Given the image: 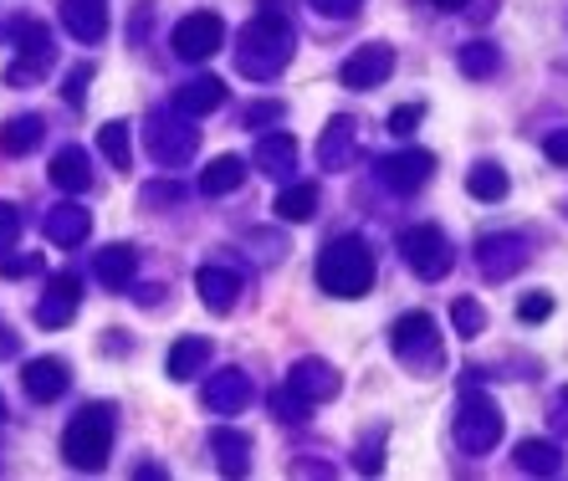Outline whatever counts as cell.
Here are the masks:
<instances>
[{"instance_id":"cell-48","label":"cell","mask_w":568,"mask_h":481,"mask_svg":"<svg viewBox=\"0 0 568 481\" xmlns=\"http://www.w3.org/2000/svg\"><path fill=\"white\" fill-rule=\"evenodd\" d=\"M0 426H6V400H0Z\"/></svg>"},{"instance_id":"cell-9","label":"cell","mask_w":568,"mask_h":481,"mask_svg":"<svg viewBox=\"0 0 568 481\" xmlns=\"http://www.w3.org/2000/svg\"><path fill=\"white\" fill-rule=\"evenodd\" d=\"M170 47L185 57V62H211V57L225 47V21H221L215 11L185 16V21L170 31Z\"/></svg>"},{"instance_id":"cell-33","label":"cell","mask_w":568,"mask_h":481,"mask_svg":"<svg viewBox=\"0 0 568 481\" xmlns=\"http://www.w3.org/2000/svg\"><path fill=\"white\" fill-rule=\"evenodd\" d=\"M98 149H103V160L113 164V170H129V160H133L129 123H103V129H98Z\"/></svg>"},{"instance_id":"cell-7","label":"cell","mask_w":568,"mask_h":481,"mask_svg":"<svg viewBox=\"0 0 568 481\" xmlns=\"http://www.w3.org/2000/svg\"><path fill=\"white\" fill-rule=\"evenodd\" d=\"M149 160L164 164V170H180V164L195 160V149H200V129H190V119L174 108V113H159L154 123H149Z\"/></svg>"},{"instance_id":"cell-5","label":"cell","mask_w":568,"mask_h":481,"mask_svg":"<svg viewBox=\"0 0 568 481\" xmlns=\"http://www.w3.org/2000/svg\"><path fill=\"white\" fill-rule=\"evenodd\" d=\"M450 436H456V451L462 456H487L491 446L503 441V410H497V400L481 395V389H466L462 405H456Z\"/></svg>"},{"instance_id":"cell-1","label":"cell","mask_w":568,"mask_h":481,"mask_svg":"<svg viewBox=\"0 0 568 481\" xmlns=\"http://www.w3.org/2000/svg\"><path fill=\"white\" fill-rule=\"evenodd\" d=\"M292 47H297V31H292L287 11H282L277 0H266L256 21H246L236 37V68L241 78L252 82H272L282 68L292 62Z\"/></svg>"},{"instance_id":"cell-42","label":"cell","mask_w":568,"mask_h":481,"mask_svg":"<svg viewBox=\"0 0 568 481\" xmlns=\"http://www.w3.org/2000/svg\"><path fill=\"white\" fill-rule=\"evenodd\" d=\"M277 119H282V103H252L246 113H241L246 129H262V123H277Z\"/></svg>"},{"instance_id":"cell-36","label":"cell","mask_w":568,"mask_h":481,"mask_svg":"<svg viewBox=\"0 0 568 481\" xmlns=\"http://www.w3.org/2000/svg\"><path fill=\"white\" fill-rule=\"evenodd\" d=\"M88 82H93V62H82V68H72L67 72V88H62V98L72 108H82L88 103Z\"/></svg>"},{"instance_id":"cell-39","label":"cell","mask_w":568,"mask_h":481,"mask_svg":"<svg viewBox=\"0 0 568 481\" xmlns=\"http://www.w3.org/2000/svg\"><path fill=\"white\" fill-rule=\"evenodd\" d=\"M307 6H313L317 16H328V21H354L364 0H307Z\"/></svg>"},{"instance_id":"cell-2","label":"cell","mask_w":568,"mask_h":481,"mask_svg":"<svg viewBox=\"0 0 568 481\" xmlns=\"http://www.w3.org/2000/svg\"><path fill=\"white\" fill-rule=\"evenodd\" d=\"M317 287L328 297H364L374 287V252L369 240L358 236H338L317 252Z\"/></svg>"},{"instance_id":"cell-19","label":"cell","mask_w":568,"mask_h":481,"mask_svg":"<svg viewBox=\"0 0 568 481\" xmlns=\"http://www.w3.org/2000/svg\"><path fill=\"white\" fill-rule=\"evenodd\" d=\"M88 231H93V215L82 211V205H52V211L41 215V236L52 240V246H82L88 240Z\"/></svg>"},{"instance_id":"cell-16","label":"cell","mask_w":568,"mask_h":481,"mask_svg":"<svg viewBox=\"0 0 568 481\" xmlns=\"http://www.w3.org/2000/svg\"><path fill=\"white\" fill-rule=\"evenodd\" d=\"M21 385H27V395L37 405H52L72 389V375H67L62 359H27L21 364Z\"/></svg>"},{"instance_id":"cell-32","label":"cell","mask_w":568,"mask_h":481,"mask_svg":"<svg viewBox=\"0 0 568 481\" xmlns=\"http://www.w3.org/2000/svg\"><path fill=\"white\" fill-rule=\"evenodd\" d=\"M456 62H462L466 78H491V72L503 68V52L491 41H466L462 52H456Z\"/></svg>"},{"instance_id":"cell-44","label":"cell","mask_w":568,"mask_h":481,"mask_svg":"<svg viewBox=\"0 0 568 481\" xmlns=\"http://www.w3.org/2000/svg\"><path fill=\"white\" fill-rule=\"evenodd\" d=\"M542 154L554 164H568V129H554V134L542 139Z\"/></svg>"},{"instance_id":"cell-10","label":"cell","mask_w":568,"mask_h":481,"mask_svg":"<svg viewBox=\"0 0 568 481\" xmlns=\"http://www.w3.org/2000/svg\"><path fill=\"white\" fill-rule=\"evenodd\" d=\"M430 174H436V154L430 149H399V154H384L379 160V180L395 195H415Z\"/></svg>"},{"instance_id":"cell-46","label":"cell","mask_w":568,"mask_h":481,"mask_svg":"<svg viewBox=\"0 0 568 481\" xmlns=\"http://www.w3.org/2000/svg\"><path fill=\"white\" fill-rule=\"evenodd\" d=\"M379 446H384V436H374V446H364V451H358V471H379L384 467V456H379Z\"/></svg>"},{"instance_id":"cell-35","label":"cell","mask_w":568,"mask_h":481,"mask_svg":"<svg viewBox=\"0 0 568 481\" xmlns=\"http://www.w3.org/2000/svg\"><path fill=\"white\" fill-rule=\"evenodd\" d=\"M450 323H456V334L462 338L487 334V313H481V303H471V297H456V303H450Z\"/></svg>"},{"instance_id":"cell-23","label":"cell","mask_w":568,"mask_h":481,"mask_svg":"<svg viewBox=\"0 0 568 481\" xmlns=\"http://www.w3.org/2000/svg\"><path fill=\"white\" fill-rule=\"evenodd\" d=\"M52 185L67 190V195H82V190L93 185V160H88V149L67 144L52 154Z\"/></svg>"},{"instance_id":"cell-24","label":"cell","mask_w":568,"mask_h":481,"mask_svg":"<svg viewBox=\"0 0 568 481\" xmlns=\"http://www.w3.org/2000/svg\"><path fill=\"white\" fill-rule=\"evenodd\" d=\"M211 456H215V467H221L225 477H246V471H252V441L231 426L211 430Z\"/></svg>"},{"instance_id":"cell-8","label":"cell","mask_w":568,"mask_h":481,"mask_svg":"<svg viewBox=\"0 0 568 481\" xmlns=\"http://www.w3.org/2000/svg\"><path fill=\"white\" fill-rule=\"evenodd\" d=\"M399 256H405V267H410L420 282H440L450 272V262H456L440 226H410L399 236Z\"/></svg>"},{"instance_id":"cell-43","label":"cell","mask_w":568,"mask_h":481,"mask_svg":"<svg viewBox=\"0 0 568 481\" xmlns=\"http://www.w3.org/2000/svg\"><path fill=\"white\" fill-rule=\"evenodd\" d=\"M41 267V252H31V256H6L0 262V277H27V272H37Z\"/></svg>"},{"instance_id":"cell-34","label":"cell","mask_w":568,"mask_h":481,"mask_svg":"<svg viewBox=\"0 0 568 481\" xmlns=\"http://www.w3.org/2000/svg\"><path fill=\"white\" fill-rule=\"evenodd\" d=\"M313 410H317V405H307L303 395H297V389H287V385L272 395V415H277L282 426H307V420H313Z\"/></svg>"},{"instance_id":"cell-28","label":"cell","mask_w":568,"mask_h":481,"mask_svg":"<svg viewBox=\"0 0 568 481\" xmlns=\"http://www.w3.org/2000/svg\"><path fill=\"white\" fill-rule=\"evenodd\" d=\"M241 185H246V160H236V154H221L200 170V195H231Z\"/></svg>"},{"instance_id":"cell-22","label":"cell","mask_w":568,"mask_h":481,"mask_svg":"<svg viewBox=\"0 0 568 481\" xmlns=\"http://www.w3.org/2000/svg\"><path fill=\"white\" fill-rule=\"evenodd\" d=\"M93 277L103 282L108 293H123V287H133V277H139V252L133 246H103L98 252V262H93Z\"/></svg>"},{"instance_id":"cell-17","label":"cell","mask_w":568,"mask_h":481,"mask_svg":"<svg viewBox=\"0 0 568 481\" xmlns=\"http://www.w3.org/2000/svg\"><path fill=\"white\" fill-rule=\"evenodd\" d=\"M317 160H323V170H348L358 160V123L348 113L328 119V129L317 139Z\"/></svg>"},{"instance_id":"cell-29","label":"cell","mask_w":568,"mask_h":481,"mask_svg":"<svg viewBox=\"0 0 568 481\" xmlns=\"http://www.w3.org/2000/svg\"><path fill=\"white\" fill-rule=\"evenodd\" d=\"M517 471H528V477H558L564 471V451L554 441H517Z\"/></svg>"},{"instance_id":"cell-38","label":"cell","mask_w":568,"mask_h":481,"mask_svg":"<svg viewBox=\"0 0 568 481\" xmlns=\"http://www.w3.org/2000/svg\"><path fill=\"white\" fill-rule=\"evenodd\" d=\"M425 119V108L420 103H410V108H395V113H389V134L395 139H410L415 134V123Z\"/></svg>"},{"instance_id":"cell-4","label":"cell","mask_w":568,"mask_h":481,"mask_svg":"<svg viewBox=\"0 0 568 481\" xmlns=\"http://www.w3.org/2000/svg\"><path fill=\"white\" fill-rule=\"evenodd\" d=\"M389 354H395L410 375H436L440 359H446V344H440V328L430 313H405L389 328Z\"/></svg>"},{"instance_id":"cell-31","label":"cell","mask_w":568,"mask_h":481,"mask_svg":"<svg viewBox=\"0 0 568 481\" xmlns=\"http://www.w3.org/2000/svg\"><path fill=\"white\" fill-rule=\"evenodd\" d=\"M466 190H471V201H507V170L503 164H491V160H481V164H471V174H466Z\"/></svg>"},{"instance_id":"cell-45","label":"cell","mask_w":568,"mask_h":481,"mask_svg":"<svg viewBox=\"0 0 568 481\" xmlns=\"http://www.w3.org/2000/svg\"><path fill=\"white\" fill-rule=\"evenodd\" d=\"M548 420H554L558 436H568V385L554 395V405H548Z\"/></svg>"},{"instance_id":"cell-18","label":"cell","mask_w":568,"mask_h":481,"mask_svg":"<svg viewBox=\"0 0 568 481\" xmlns=\"http://www.w3.org/2000/svg\"><path fill=\"white\" fill-rule=\"evenodd\" d=\"M62 27L82 47H98L108 37V6L103 0H62Z\"/></svg>"},{"instance_id":"cell-25","label":"cell","mask_w":568,"mask_h":481,"mask_svg":"<svg viewBox=\"0 0 568 481\" xmlns=\"http://www.w3.org/2000/svg\"><path fill=\"white\" fill-rule=\"evenodd\" d=\"M41 139H47V123H41V113H16V119L0 123V154H11V160L31 154Z\"/></svg>"},{"instance_id":"cell-3","label":"cell","mask_w":568,"mask_h":481,"mask_svg":"<svg viewBox=\"0 0 568 481\" xmlns=\"http://www.w3.org/2000/svg\"><path fill=\"white\" fill-rule=\"evenodd\" d=\"M62 456L72 471L98 477L108 467V456H113V410L108 405H82L72 415V426L62 430Z\"/></svg>"},{"instance_id":"cell-13","label":"cell","mask_w":568,"mask_h":481,"mask_svg":"<svg viewBox=\"0 0 568 481\" xmlns=\"http://www.w3.org/2000/svg\"><path fill=\"white\" fill-rule=\"evenodd\" d=\"M78 303H82V277H78V272H57L52 287H47V293H41V303L31 308V318H37L41 328H67V323H72V313H78Z\"/></svg>"},{"instance_id":"cell-15","label":"cell","mask_w":568,"mask_h":481,"mask_svg":"<svg viewBox=\"0 0 568 481\" xmlns=\"http://www.w3.org/2000/svg\"><path fill=\"white\" fill-rule=\"evenodd\" d=\"M287 389H297L307 405H323L338 395V369L328 359H297L287 369Z\"/></svg>"},{"instance_id":"cell-14","label":"cell","mask_w":568,"mask_h":481,"mask_svg":"<svg viewBox=\"0 0 568 481\" xmlns=\"http://www.w3.org/2000/svg\"><path fill=\"white\" fill-rule=\"evenodd\" d=\"M389 72H395V52L374 41V47H358V52L348 57L344 72H338V82L354 88V93H369V88H384V82H389Z\"/></svg>"},{"instance_id":"cell-20","label":"cell","mask_w":568,"mask_h":481,"mask_svg":"<svg viewBox=\"0 0 568 481\" xmlns=\"http://www.w3.org/2000/svg\"><path fill=\"white\" fill-rule=\"evenodd\" d=\"M221 103H225V82L211 78V72H205V78H190L185 88H174V108H180L185 119H211Z\"/></svg>"},{"instance_id":"cell-6","label":"cell","mask_w":568,"mask_h":481,"mask_svg":"<svg viewBox=\"0 0 568 481\" xmlns=\"http://www.w3.org/2000/svg\"><path fill=\"white\" fill-rule=\"evenodd\" d=\"M11 37H16V62H11V72H6V82H11V88L41 82L47 72H52V62H57L52 31L41 27V21H16Z\"/></svg>"},{"instance_id":"cell-12","label":"cell","mask_w":568,"mask_h":481,"mask_svg":"<svg viewBox=\"0 0 568 481\" xmlns=\"http://www.w3.org/2000/svg\"><path fill=\"white\" fill-rule=\"evenodd\" d=\"M476 252H481V272L491 282H507L517 272L528 267V236H517V231H497V236H481L476 240Z\"/></svg>"},{"instance_id":"cell-37","label":"cell","mask_w":568,"mask_h":481,"mask_svg":"<svg viewBox=\"0 0 568 481\" xmlns=\"http://www.w3.org/2000/svg\"><path fill=\"white\" fill-rule=\"evenodd\" d=\"M180 201H185V190L174 185V180H154V185L144 190V205H149V211H159V205H180Z\"/></svg>"},{"instance_id":"cell-47","label":"cell","mask_w":568,"mask_h":481,"mask_svg":"<svg viewBox=\"0 0 568 481\" xmlns=\"http://www.w3.org/2000/svg\"><path fill=\"white\" fill-rule=\"evenodd\" d=\"M430 6H436V11H466V6H471V0H430Z\"/></svg>"},{"instance_id":"cell-30","label":"cell","mask_w":568,"mask_h":481,"mask_svg":"<svg viewBox=\"0 0 568 481\" xmlns=\"http://www.w3.org/2000/svg\"><path fill=\"white\" fill-rule=\"evenodd\" d=\"M277 221H292V226H303V221H313V211H317V185L313 180H303V185H287L277 195Z\"/></svg>"},{"instance_id":"cell-27","label":"cell","mask_w":568,"mask_h":481,"mask_svg":"<svg viewBox=\"0 0 568 481\" xmlns=\"http://www.w3.org/2000/svg\"><path fill=\"white\" fill-rule=\"evenodd\" d=\"M252 164L262 174H272V180H287V170L297 164V139L282 129V134H266L262 144H256V154H252Z\"/></svg>"},{"instance_id":"cell-40","label":"cell","mask_w":568,"mask_h":481,"mask_svg":"<svg viewBox=\"0 0 568 481\" xmlns=\"http://www.w3.org/2000/svg\"><path fill=\"white\" fill-rule=\"evenodd\" d=\"M16 236H21V211L11 201H0V252H11Z\"/></svg>"},{"instance_id":"cell-41","label":"cell","mask_w":568,"mask_h":481,"mask_svg":"<svg viewBox=\"0 0 568 481\" xmlns=\"http://www.w3.org/2000/svg\"><path fill=\"white\" fill-rule=\"evenodd\" d=\"M548 313H554V297H548V293H528L523 303H517V318H523V323H542Z\"/></svg>"},{"instance_id":"cell-11","label":"cell","mask_w":568,"mask_h":481,"mask_svg":"<svg viewBox=\"0 0 568 481\" xmlns=\"http://www.w3.org/2000/svg\"><path fill=\"white\" fill-rule=\"evenodd\" d=\"M252 395H256L252 375L231 364V369H215V375L205 379V389H200V405H205L211 415H241L246 405H252Z\"/></svg>"},{"instance_id":"cell-21","label":"cell","mask_w":568,"mask_h":481,"mask_svg":"<svg viewBox=\"0 0 568 481\" xmlns=\"http://www.w3.org/2000/svg\"><path fill=\"white\" fill-rule=\"evenodd\" d=\"M195 293L211 313H231L236 308V297H241V277L231 267H200L195 272Z\"/></svg>"},{"instance_id":"cell-26","label":"cell","mask_w":568,"mask_h":481,"mask_svg":"<svg viewBox=\"0 0 568 481\" xmlns=\"http://www.w3.org/2000/svg\"><path fill=\"white\" fill-rule=\"evenodd\" d=\"M205 364H211V338H174L170 348V379H180V385H190L195 375H205Z\"/></svg>"}]
</instances>
